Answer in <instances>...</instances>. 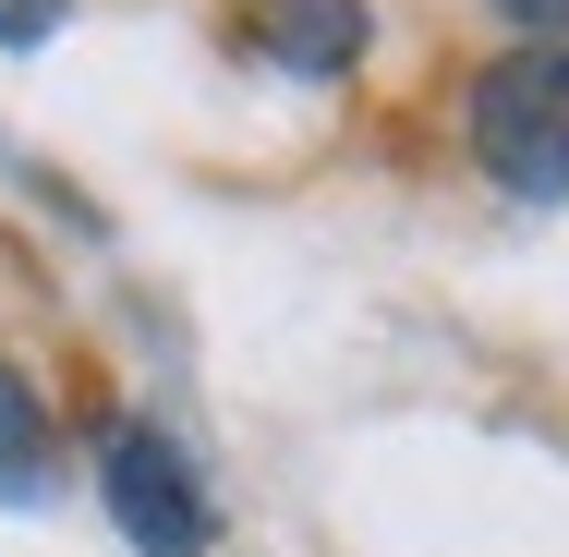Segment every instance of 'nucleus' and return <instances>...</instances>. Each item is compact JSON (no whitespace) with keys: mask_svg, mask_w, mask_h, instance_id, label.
I'll list each match as a JSON object with an SVG mask.
<instances>
[{"mask_svg":"<svg viewBox=\"0 0 569 557\" xmlns=\"http://www.w3.org/2000/svg\"><path fill=\"white\" fill-rule=\"evenodd\" d=\"M472 158L509 195H569V49H509L472 86Z\"/></svg>","mask_w":569,"mask_h":557,"instance_id":"obj_1","label":"nucleus"},{"mask_svg":"<svg viewBox=\"0 0 569 557\" xmlns=\"http://www.w3.org/2000/svg\"><path fill=\"white\" fill-rule=\"evenodd\" d=\"M98 485H110V521L146 557H207V485H194V460L158 437V425H110Z\"/></svg>","mask_w":569,"mask_h":557,"instance_id":"obj_2","label":"nucleus"},{"mask_svg":"<svg viewBox=\"0 0 569 557\" xmlns=\"http://www.w3.org/2000/svg\"><path fill=\"white\" fill-rule=\"evenodd\" d=\"M242 37H254L279 73H351L376 24H363V0H254Z\"/></svg>","mask_w":569,"mask_h":557,"instance_id":"obj_3","label":"nucleus"},{"mask_svg":"<svg viewBox=\"0 0 569 557\" xmlns=\"http://www.w3.org/2000/svg\"><path fill=\"white\" fill-rule=\"evenodd\" d=\"M49 473V412H37V388L24 376H0V497L12 485H37Z\"/></svg>","mask_w":569,"mask_h":557,"instance_id":"obj_4","label":"nucleus"},{"mask_svg":"<svg viewBox=\"0 0 569 557\" xmlns=\"http://www.w3.org/2000/svg\"><path fill=\"white\" fill-rule=\"evenodd\" d=\"M49 24H61V0H0V37H12V49H37Z\"/></svg>","mask_w":569,"mask_h":557,"instance_id":"obj_5","label":"nucleus"},{"mask_svg":"<svg viewBox=\"0 0 569 557\" xmlns=\"http://www.w3.org/2000/svg\"><path fill=\"white\" fill-rule=\"evenodd\" d=\"M497 12H509V24H533V49H546V37H569V0H497Z\"/></svg>","mask_w":569,"mask_h":557,"instance_id":"obj_6","label":"nucleus"}]
</instances>
